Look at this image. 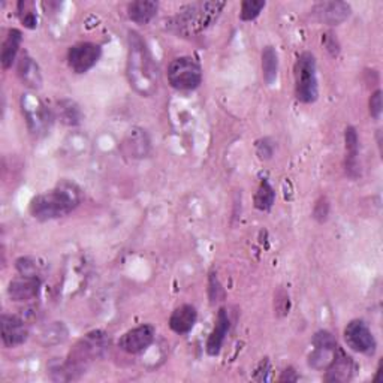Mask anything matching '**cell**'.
Returning <instances> with one entry per match:
<instances>
[{"label": "cell", "mask_w": 383, "mask_h": 383, "mask_svg": "<svg viewBox=\"0 0 383 383\" xmlns=\"http://www.w3.org/2000/svg\"><path fill=\"white\" fill-rule=\"evenodd\" d=\"M258 154L262 157V159H268L271 157L273 154V147L268 144V141L265 140L263 142L258 144Z\"/></svg>", "instance_id": "33"}, {"label": "cell", "mask_w": 383, "mask_h": 383, "mask_svg": "<svg viewBox=\"0 0 383 383\" xmlns=\"http://www.w3.org/2000/svg\"><path fill=\"white\" fill-rule=\"evenodd\" d=\"M0 327H2V342L6 347H17L27 340L28 330L19 316L2 315Z\"/></svg>", "instance_id": "12"}, {"label": "cell", "mask_w": 383, "mask_h": 383, "mask_svg": "<svg viewBox=\"0 0 383 383\" xmlns=\"http://www.w3.org/2000/svg\"><path fill=\"white\" fill-rule=\"evenodd\" d=\"M278 73V56L274 47L268 46L262 51V75L265 83L273 85L277 80Z\"/></svg>", "instance_id": "23"}, {"label": "cell", "mask_w": 383, "mask_h": 383, "mask_svg": "<svg viewBox=\"0 0 383 383\" xmlns=\"http://www.w3.org/2000/svg\"><path fill=\"white\" fill-rule=\"evenodd\" d=\"M83 201L81 189L72 182H61L51 190L35 196L31 202V214L46 222L58 217H65L75 210Z\"/></svg>", "instance_id": "3"}, {"label": "cell", "mask_w": 383, "mask_h": 383, "mask_svg": "<svg viewBox=\"0 0 383 383\" xmlns=\"http://www.w3.org/2000/svg\"><path fill=\"white\" fill-rule=\"evenodd\" d=\"M357 370V364L347 355V353L338 346L332 364L328 367L327 380L330 382H346L350 380Z\"/></svg>", "instance_id": "15"}, {"label": "cell", "mask_w": 383, "mask_h": 383, "mask_svg": "<svg viewBox=\"0 0 383 383\" xmlns=\"http://www.w3.org/2000/svg\"><path fill=\"white\" fill-rule=\"evenodd\" d=\"M196 308L190 304H184L177 307L174 313L169 318V328L175 334H187L192 330H194L195 323H196Z\"/></svg>", "instance_id": "16"}, {"label": "cell", "mask_w": 383, "mask_h": 383, "mask_svg": "<svg viewBox=\"0 0 383 383\" xmlns=\"http://www.w3.org/2000/svg\"><path fill=\"white\" fill-rule=\"evenodd\" d=\"M295 95L303 104H313L319 96L318 73H316V58L312 53H303L298 58L295 68Z\"/></svg>", "instance_id": "5"}, {"label": "cell", "mask_w": 383, "mask_h": 383, "mask_svg": "<svg viewBox=\"0 0 383 383\" xmlns=\"http://www.w3.org/2000/svg\"><path fill=\"white\" fill-rule=\"evenodd\" d=\"M274 201H276V192L273 186L270 184L268 180H262L253 198L255 207L261 211H268L274 205Z\"/></svg>", "instance_id": "24"}, {"label": "cell", "mask_w": 383, "mask_h": 383, "mask_svg": "<svg viewBox=\"0 0 383 383\" xmlns=\"http://www.w3.org/2000/svg\"><path fill=\"white\" fill-rule=\"evenodd\" d=\"M127 78L134 90L141 96H153L159 87V69L154 58L138 32L127 36Z\"/></svg>", "instance_id": "1"}, {"label": "cell", "mask_w": 383, "mask_h": 383, "mask_svg": "<svg viewBox=\"0 0 383 383\" xmlns=\"http://www.w3.org/2000/svg\"><path fill=\"white\" fill-rule=\"evenodd\" d=\"M222 298V286L219 283V278L214 273L210 274V300L211 303H216Z\"/></svg>", "instance_id": "32"}, {"label": "cell", "mask_w": 383, "mask_h": 383, "mask_svg": "<svg viewBox=\"0 0 383 383\" xmlns=\"http://www.w3.org/2000/svg\"><path fill=\"white\" fill-rule=\"evenodd\" d=\"M345 142H346V172L352 179H355L360 174L358 169V150H360V140L358 132L353 126H349L345 132Z\"/></svg>", "instance_id": "18"}, {"label": "cell", "mask_w": 383, "mask_h": 383, "mask_svg": "<svg viewBox=\"0 0 383 383\" xmlns=\"http://www.w3.org/2000/svg\"><path fill=\"white\" fill-rule=\"evenodd\" d=\"M229 331V316L225 308H220L216 319L214 330L211 331L209 340H207V353L211 357H216L220 353V349L224 346L225 337Z\"/></svg>", "instance_id": "17"}, {"label": "cell", "mask_w": 383, "mask_h": 383, "mask_svg": "<svg viewBox=\"0 0 383 383\" xmlns=\"http://www.w3.org/2000/svg\"><path fill=\"white\" fill-rule=\"evenodd\" d=\"M315 17L328 26H338L350 17V6L345 2H322L313 8Z\"/></svg>", "instance_id": "14"}, {"label": "cell", "mask_w": 383, "mask_h": 383, "mask_svg": "<svg viewBox=\"0 0 383 383\" xmlns=\"http://www.w3.org/2000/svg\"><path fill=\"white\" fill-rule=\"evenodd\" d=\"M338 345L328 331H319L313 337V350L308 357V365L315 370H328L332 364Z\"/></svg>", "instance_id": "8"}, {"label": "cell", "mask_w": 383, "mask_h": 383, "mask_svg": "<svg viewBox=\"0 0 383 383\" xmlns=\"http://www.w3.org/2000/svg\"><path fill=\"white\" fill-rule=\"evenodd\" d=\"M322 42H323V46L327 47V50L331 53V56H338V53H340V43H338L337 38L328 32L322 36Z\"/></svg>", "instance_id": "31"}, {"label": "cell", "mask_w": 383, "mask_h": 383, "mask_svg": "<svg viewBox=\"0 0 383 383\" xmlns=\"http://www.w3.org/2000/svg\"><path fill=\"white\" fill-rule=\"evenodd\" d=\"M125 152L132 157H144L150 150V140L142 129L130 130V134L123 142Z\"/></svg>", "instance_id": "20"}, {"label": "cell", "mask_w": 383, "mask_h": 383, "mask_svg": "<svg viewBox=\"0 0 383 383\" xmlns=\"http://www.w3.org/2000/svg\"><path fill=\"white\" fill-rule=\"evenodd\" d=\"M57 114L62 119V122L69 125V126L80 125L81 119H83L81 111L77 107L75 102L68 100V99L58 102V104H57Z\"/></svg>", "instance_id": "25"}, {"label": "cell", "mask_w": 383, "mask_h": 383, "mask_svg": "<svg viewBox=\"0 0 383 383\" xmlns=\"http://www.w3.org/2000/svg\"><path fill=\"white\" fill-rule=\"evenodd\" d=\"M292 373H293V370H292V368H289V370H286L285 373H283V376L282 377H280V380H282V382H290V380H297L298 377L297 376H292Z\"/></svg>", "instance_id": "34"}, {"label": "cell", "mask_w": 383, "mask_h": 383, "mask_svg": "<svg viewBox=\"0 0 383 383\" xmlns=\"http://www.w3.org/2000/svg\"><path fill=\"white\" fill-rule=\"evenodd\" d=\"M110 346V337L104 331L85 334L72 347L65 362L51 368L54 380H73L85 373L87 365L104 355Z\"/></svg>", "instance_id": "2"}, {"label": "cell", "mask_w": 383, "mask_h": 383, "mask_svg": "<svg viewBox=\"0 0 383 383\" xmlns=\"http://www.w3.org/2000/svg\"><path fill=\"white\" fill-rule=\"evenodd\" d=\"M41 290V278L38 276H21L9 283L8 293L12 301H31L38 297Z\"/></svg>", "instance_id": "13"}, {"label": "cell", "mask_w": 383, "mask_h": 383, "mask_svg": "<svg viewBox=\"0 0 383 383\" xmlns=\"http://www.w3.org/2000/svg\"><path fill=\"white\" fill-rule=\"evenodd\" d=\"M21 41H23L21 32L17 31V28H11L2 46V54H0V62H2L4 69L12 66L14 61H16V57L19 54Z\"/></svg>", "instance_id": "21"}, {"label": "cell", "mask_w": 383, "mask_h": 383, "mask_svg": "<svg viewBox=\"0 0 383 383\" xmlns=\"http://www.w3.org/2000/svg\"><path fill=\"white\" fill-rule=\"evenodd\" d=\"M32 8H33V4H31V2H20L19 4V12L21 16V21L28 28H35L36 23H38L36 14Z\"/></svg>", "instance_id": "27"}, {"label": "cell", "mask_w": 383, "mask_h": 383, "mask_svg": "<svg viewBox=\"0 0 383 383\" xmlns=\"http://www.w3.org/2000/svg\"><path fill=\"white\" fill-rule=\"evenodd\" d=\"M102 48L93 42H81L69 48L68 62L75 73H85L90 70L100 58Z\"/></svg>", "instance_id": "10"}, {"label": "cell", "mask_w": 383, "mask_h": 383, "mask_svg": "<svg viewBox=\"0 0 383 383\" xmlns=\"http://www.w3.org/2000/svg\"><path fill=\"white\" fill-rule=\"evenodd\" d=\"M159 9L157 2H152V0H137L127 5V17L138 24H147L152 21Z\"/></svg>", "instance_id": "19"}, {"label": "cell", "mask_w": 383, "mask_h": 383, "mask_svg": "<svg viewBox=\"0 0 383 383\" xmlns=\"http://www.w3.org/2000/svg\"><path fill=\"white\" fill-rule=\"evenodd\" d=\"M21 105H23V112L26 117L28 130H31L36 137L46 135L54 120L53 112L43 105L41 100L35 99L32 95L23 96Z\"/></svg>", "instance_id": "7"}, {"label": "cell", "mask_w": 383, "mask_h": 383, "mask_svg": "<svg viewBox=\"0 0 383 383\" xmlns=\"http://www.w3.org/2000/svg\"><path fill=\"white\" fill-rule=\"evenodd\" d=\"M382 92L380 90H376L372 98H370V114L374 120L380 119V114H382Z\"/></svg>", "instance_id": "30"}, {"label": "cell", "mask_w": 383, "mask_h": 383, "mask_svg": "<svg viewBox=\"0 0 383 383\" xmlns=\"http://www.w3.org/2000/svg\"><path fill=\"white\" fill-rule=\"evenodd\" d=\"M168 81L177 90H195L202 83V69L195 58L177 57L168 68Z\"/></svg>", "instance_id": "6"}, {"label": "cell", "mask_w": 383, "mask_h": 383, "mask_svg": "<svg viewBox=\"0 0 383 383\" xmlns=\"http://www.w3.org/2000/svg\"><path fill=\"white\" fill-rule=\"evenodd\" d=\"M19 77L26 85L32 88H39L42 84V75L38 63L27 56H24L19 63Z\"/></svg>", "instance_id": "22"}, {"label": "cell", "mask_w": 383, "mask_h": 383, "mask_svg": "<svg viewBox=\"0 0 383 383\" xmlns=\"http://www.w3.org/2000/svg\"><path fill=\"white\" fill-rule=\"evenodd\" d=\"M263 8H265V2H262V0H244V2L241 4L240 19L243 21H252L259 16Z\"/></svg>", "instance_id": "26"}, {"label": "cell", "mask_w": 383, "mask_h": 383, "mask_svg": "<svg viewBox=\"0 0 383 383\" xmlns=\"http://www.w3.org/2000/svg\"><path fill=\"white\" fill-rule=\"evenodd\" d=\"M328 214H330V204L327 201V198H320L316 205H315V210H313V217L318 220V222L323 224L325 220L328 219Z\"/></svg>", "instance_id": "29"}, {"label": "cell", "mask_w": 383, "mask_h": 383, "mask_svg": "<svg viewBox=\"0 0 383 383\" xmlns=\"http://www.w3.org/2000/svg\"><path fill=\"white\" fill-rule=\"evenodd\" d=\"M225 6V2H202L189 5L180 11L175 26L186 35L201 33L217 21Z\"/></svg>", "instance_id": "4"}, {"label": "cell", "mask_w": 383, "mask_h": 383, "mask_svg": "<svg viewBox=\"0 0 383 383\" xmlns=\"http://www.w3.org/2000/svg\"><path fill=\"white\" fill-rule=\"evenodd\" d=\"M16 267L21 276H38V271H39V265L32 258L17 259Z\"/></svg>", "instance_id": "28"}, {"label": "cell", "mask_w": 383, "mask_h": 383, "mask_svg": "<svg viewBox=\"0 0 383 383\" xmlns=\"http://www.w3.org/2000/svg\"><path fill=\"white\" fill-rule=\"evenodd\" d=\"M345 340L347 346L360 353L365 355H373L376 350V338L368 328V325L362 320H352L345 328Z\"/></svg>", "instance_id": "9"}, {"label": "cell", "mask_w": 383, "mask_h": 383, "mask_svg": "<svg viewBox=\"0 0 383 383\" xmlns=\"http://www.w3.org/2000/svg\"><path fill=\"white\" fill-rule=\"evenodd\" d=\"M154 335H156L154 327L150 325V323H144V325H140L123 334L119 342V347L130 353V355H135V353L145 350L153 343Z\"/></svg>", "instance_id": "11"}]
</instances>
